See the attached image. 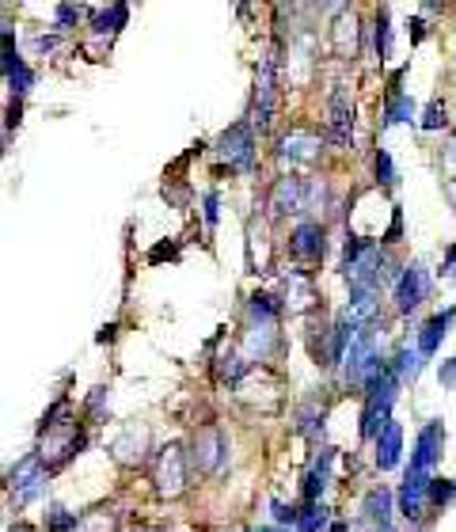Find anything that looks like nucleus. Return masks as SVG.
<instances>
[{
    "label": "nucleus",
    "mask_w": 456,
    "mask_h": 532,
    "mask_svg": "<svg viewBox=\"0 0 456 532\" xmlns=\"http://www.w3.org/2000/svg\"><path fill=\"white\" fill-rule=\"evenodd\" d=\"M126 16H130V8H126V4H114L110 12H99L95 35H114V31H118V27L126 23Z\"/></svg>",
    "instance_id": "aec40b11"
},
{
    "label": "nucleus",
    "mask_w": 456,
    "mask_h": 532,
    "mask_svg": "<svg viewBox=\"0 0 456 532\" xmlns=\"http://www.w3.org/2000/svg\"><path fill=\"white\" fill-rule=\"evenodd\" d=\"M274 517H278L281 525H285V521H289V525H297V517H301V513H293L289 506H281V502H274Z\"/></svg>",
    "instance_id": "c756f323"
},
{
    "label": "nucleus",
    "mask_w": 456,
    "mask_h": 532,
    "mask_svg": "<svg viewBox=\"0 0 456 532\" xmlns=\"http://www.w3.org/2000/svg\"><path fill=\"white\" fill-rule=\"evenodd\" d=\"M327 525V510L323 506H308L301 517H297V528L301 532H320Z\"/></svg>",
    "instance_id": "4be33fe9"
},
{
    "label": "nucleus",
    "mask_w": 456,
    "mask_h": 532,
    "mask_svg": "<svg viewBox=\"0 0 456 532\" xmlns=\"http://www.w3.org/2000/svg\"><path fill=\"white\" fill-rule=\"evenodd\" d=\"M449 323H452V308L437 312V315H430V320L422 323V331H419V354H422V357H434V354H437L441 339L449 335Z\"/></svg>",
    "instance_id": "f8f14e48"
},
{
    "label": "nucleus",
    "mask_w": 456,
    "mask_h": 532,
    "mask_svg": "<svg viewBox=\"0 0 456 532\" xmlns=\"http://www.w3.org/2000/svg\"><path fill=\"white\" fill-rule=\"evenodd\" d=\"M449 119H445V103L441 99H434L430 107H426V114H422V129H441Z\"/></svg>",
    "instance_id": "b1692460"
},
{
    "label": "nucleus",
    "mask_w": 456,
    "mask_h": 532,
    "mask_svg": "<svg viewBox=\"0 0 456 532\" xmlns=\"http://www.w3.org/2000/svg\"><path fill=\"white\" fill-rule=\"evenodd\" d=\"M395 372L380 369V377L369 384L365 392V411H362V438H380V430L392 422V404H395Z\"/></svg>",
    "instance_id": "f257e3e1"
},
{
    "label": "nucleus",
    "mask_w": 456,
    "mask_h": 532,
    "mask_svg": "<svg viewBox=\"0 0 456 532\" xmlns=\"http://www.w3.org/2000/svg\"><path fill=\"white\" fill-rule=\"evenodd\" d=\"M452 495H456V483L452 479H434L430 483V502H437V506H445Z\"/></svg>",
    "instance_id": "393cba45"
},
{
    "label": "nucleus",
    "mask_w": 456,
    "mask_h": 532,
    "mask_svg": "<svg viewBox=\"0 0 456 532\" xmlns=\"http://www.w3.org/2000/svg\"><path fill=\"white\" fill-rule=\"evenodd\" d=\"M274 99H278L274 57H266L263 69H259V88H255V122H259V129H270V122H274Z\"/></svg>",
    "instance_id": "0eeeda50"
},
{
    "label": "nucleus",
    "mask_w": 456,
    "mask_h": 532,
    "mask_svg": "<svg viewBox=\"0 0 456 532\" xmlns=\"http://www.w3.org/2000/svg\"><path fill=\"white\" fill-rule=\"evenodd\" d=\"M323 248H327V236H323V228L316 221H305V225H297V233H293V255H301V258H323Z\"/></svg>",
    "instance_id": "9d476101"
},
{
    "label": "nucleus",
    "mask_w": 456,
    "mask_h": 532,
    "mask_svg": "<svg viewBox=\"0 0 456 532\" xmlns=\"http://www.w3.org/2000/svg\"><path fill=\"white\" fill-rule=\"evenodd\" d=\"M274 209H278V213L301 209V183H297V179H281L278 191H274Z\"/></svg>",
    "instance_id": "a211bd4d"
},
{
    "label": "nucleus",
    "mask_w": 456,
    "mask_h": 532,
    "mask_svg": "<svg viewBox=\"0 0 456 532\" xmlns=\"http://www.w3.org/2000/svg\"><path fill=\"white\" fill-rule=\"evenodd\" d=\"M365 517L373 521L380 532H392V491H369L365 498Z\"/></svg>",
    "instance_id": "2eb2a0df"
},
{
    "label": "nucleus",
    "mask_w": 456,
    "mask_h": 532,
    "mask_svg": "<svg viewBox=\"0 0 456 532\" xmlns=\"http://www.w3.org/2000/svg\"><path fill=\"white\" fill-rule=\"evenodd\" d=\"M331 460H335V453H331V449H323V453H320V460L312 464L308 479H305V502H316V498L323 495L327 479H331Z\"/></svg>",
    "instance_id": "dca6fc26"
},
{
    "label": "nucleus",
    "mask_w": 456,
    "mask_h": 532,
    "mask_svg": "<svg viewBox=\"0 0 456 532\" xmlns=\"http://www.w3.org/2000/svg\"><path fill=\"white\" fill-rule=\"evenodd\" d=\"M350 129H354V107H350V99L346 92H335L331 95V141L335 145H346L350 141Z\"/></svg>",
    "instance_id": "4468645a"
},
{
    "label": "nucleus",
    "mask_w": 456,
    "mask_h": 532,
    "mask_svg": "<svg viewBox=\"0 0 456 532\" xmlns=\"http://www.w3.org/2000/svg\"><path fill=\"white\" fill-rule=\"evenodd\" d=\"M224 456H228V441L217 434V430H206V434H198L194 441V456H191V464L198 471H217L224 464Z\"/></svg>",
    "instance_id": "6e6552de"
},
{
    "label": "nucleus",
    "mask_w": 456,
    "mask_h": 532,
    "mask_svg": "<svg viewBox=\"0 0 456 532\" xmlns=\"http://www.w3.org/2000/svg\"><path fill=\"white\" fill-rule=\"evenodd\" d=\"M426 290H430V278H426V270L415 263V266H407L403 274H399L395 282V308L399 312H415L422 300H426Z\"/></svg>",
    "instance_id": "39448f33"
},
{
    "label": "nucleus",
    "mask_w": 456,
    "mask_h": 532,
    "mask_svg": "<svg viewBox=\"0 0 456 532\" xmlns=\"http://www.w3.org/2000/svg\"><path fill=\"white\" fill-rule=\"evenodd\" d=\"M281 160H316L320 152V137L312 129H293L289 137H281Z\"/></svg>",
    "instance_id": "9b49d317"
},
{
    "label": "nucleus",
    "mask_w": 456,
    "mask_h": 532,
    "mask_svg": "<svg viewBox=\"0 0 456 532\" xmlns=\"http://www.w3.org/2000/svg\"><path fill=\"white\" fill-rule=\"evenodd\" d=\"M419 369H422V354H419V347H415V350L403 347V350L395 354V381H399V384L415 381V377H419Z\"/></svg>",
    "instance_id": "f3484780"
},
{
    "label": "nucleus",
    "mask_w": 456,
    "mask_h": 532,
    "mask_svg": "<svg viewBox=\"0 0 456 532\" xmlns=\"http://www.w3.org/2000/svg\"><path fill=\"white\" fill-rule=\"evenodd\" d=\"M399 456H403V430H399V422H388L380 430V438H377V468L380 471H392L399 464Z\"/></svg>",
    "instance_id": "1a4fd4ad"
},
{
    "label": "nucleus",
    "mask_w": 456,
    "mask_h": 532,
    "mask_svg": "<svg viewBox=\"0 0 456 532\" xmlns=\"http://www.w3.org/2000/svg\"><path fill=\"white\" fill-rule=\"evenodd\" d=\"M377 179H380L384 186H392V183H395V168H392V156L384 152V149L377 152Z\"/></svg>",
    "instance_id": "a878e982"
},
{
    "label": "nucleus",
    "mask_w": 456,
    "mask_h": 532,
    "mask_svg": "<svg viewBox=\"0 0 456 532\" xmlns=\"http://www.w3.org/2000/svg\"><path fill=\"white\" fill-rule=\"evenodd\" d=\"M411 119H415V99H411V95H395V99H388V107H384V126L411 122Z\"/></svg>",
    "instance_id": "6ab92c4d"
},
{
    "label": "nucleus",
    "mask_w": 456,
    "mask_h": 532,
    "mask_svg": "<svg viewBox=\"0 0 456 532\" xmlns=\"http://www.w3.org/2000/svg\"><path fill=\"white\" fill-rule=\"evenodd\" d=\"M441 449H445V426L441 422H426L415 438V453H411V471H422L430 476L434 464L441 460Z\"/></svg>",
    "instance_id": "7ed1b4c3"
},
{
    "label": "nucleus",
    "mask_w": 456,
    "mask_h": 532,
    "mask_svg": "<svg viewBox=\"0 0 456 532\" xmlns=\"http://www.w3.org/2000/svg\"><path fill=\"white\" fill-rule=\"evenodd\" d=\"M377 53H380V61L392 53V31H388V8H380V16H377Z\"/></svg>",
    "instance_id": "5701e85b"
},
{
    "label": "nucleus",
    "mask_w": 456,
    "mask_h": 532,
    "mask_svg": "<svg viewBox=\"0 0 456 532\" xmlns=\"http://www.w3.org/2000/svg\"><path fill=\"white\" fill-rule=\"evenodd\" d=\"M217 156H221L228 168L251 171L255 168V134H251V126L248 122L228 126L224 134H221V141H217Z\"/></svg>",
    "instance_id": "f03ea898"
},
{
    "label": "nucleus",
    "mask_w": 456,
    "mask_h": 532,
    "mask_svg": "<svg viewBox=\"0 0 456 532\" xmlns=\"http://www.w3.org/2000/svg\"><path fill=\"white\" fill-rule=\"evenodd\" d=\"M411 27H415V31H411V42H419V38L426 35V23H422V20H415V23H411Z\"/></svg>",
    "instance_id": "72a5a7b5"
},
{
    "label": "nucleus",
    "mask_w": 456,
    "mask_h": 532,
    "mask_svg": "<svg viewBox=\"0 0 456 532\" xmlns=\"http://www.w3.org/2000/svg\"><path fill=\"white\" fill-rule=\"evenodd\" d=\"M441 381H449V384L456 381V357H452L449 365H441Z\"/></svg>",
    "instance_id": "473e14b6"
},
{
    "label": "nucleus",
    "mask_w": 456,
    "mask_h": 532,
    "mask_svg": "<svg viewBox=\"0 0 456 532\" xmlns=\"http://www.w3.org/2000/svg\"><path fill=\"white\" fill-rule=\"evenodd\" d=\"M430 483H434V476H422V471L407 468V479L399 487V513H403L407 521H419L422 517V506H426V498H430Z\"/></svg>",
    "instance_id": "423d86ee"
},
{
    "label": "nucleus",
    "mask_w": 456,
    "mask_h": 532,
    "mask_svg": "<svg viewBox=\"0 0 456 532\" xmlns=\"http://www.w3.org/2000/svg\"><path fill=\"white\" fill-rule=\"evenodd\" d=\"M77 521H80V517H77V513H65V510H53V513H50V528H53V532L77 528Z\"/></svg>",
    "instance_id": "bb28decb"
},
{
    "label": "nucleus",
    "mask_w": 456,
    "mask_h": 532,
    "mask_svg": "<svg viewBox=\"0 0 456 532\" xmlns=\"http://www.w3.org/2000/svg\"><path fill=\"white\" fill-rule=\"evenodd\" d=\"M80 20V8L77 4H57V27H73Z\"/></svg>",
    "instance_id": "cd10ccee"
},
{
    "label": "nucleus",
    "mask_w": 456,
    "mask_h": 532,
    "mask_svg": "<svg viewBox=\"0 0 456 532\" xmlns=\"http://www.w3.org/2000/svg\"><path fill=\"white\" fill-rule=\"evenodd\" d=\"M251 312L259 315V320L274 323V320H278V300L270 297V293H255V297H251Z\"/></svg>",
    "instance_id": "412c9836"
},
{
    "label": "nucleus",
    "mask_w": 456,
    "mask_h": 532,
    "mask_svg": "<svg viewBox=\"0 0 456 532\" xmlns=\"http://www.w3.org/2000/svg\"><path fill=\"white\" fill-rule=\"evenodd\" d=\"M164 258H175V243H160L149 251V263H164Z\"/></svg>",
    "instance_id": "c85d7f7f"
},
{
    "label": "nucleus",
    "mask_w": 456,
    "mask_h": 532,
    "mask_svg": "<svg viewBox=\"0 0 456 532\" xmlns=\"http://www.w3.org/2000/svg\"><path fill=\"white\" fill-rule=\"evenodd\" d=\"M114 331H118V327H114V323H107L103 331H99V342H110V339H114Z\"/></svg>",
    "instance_id": "f704fd0d"
},
{
    "label": "nucleus",
    "mask_w": 456,
    "mask_h": 532,
    "mask_svg": "<svg viewBox=\"0 0 456 532\" xmlns=\"http://www.w3.org/2000/svg\"><path fill=\"white\" fill-rule=\"evenodd\" d=\"M259 532H281V528H259Z\"/></svg>",
    "instance_id": "c9c22d12"
},
{
    "label": "nucleus",
    "mask_w": 456,
    "mask_h": 532,
    "mask_svg": "<svg viewBox=\"0 0 456 532\" xmlns=\"http://www.w3.org/2000/svg\"><path fill=\"white\" fill-rule=\"evenodd\" d=\"M46 464H42L38 456H23L16 468L8 471V483H12V491L20 495V502H31L42 495V483H46Z\"/></svg>",
    "instance_id": "20e7f679"
},
{
    "label": "nucleus",
    "mask_w": 456,
    "mask_h": 532,
    "mask_svg": "<svg viewBox=\"0 0 456 532\" xmlns=\"http://www.w3.org/2000/svg\"><path fill=\"white\" fill-rule=\"evenodd\" d=\"M206 221L217 225V194H206Z\"/></svg>",
    "instance_id": "2f4dec72"
},
{
    "label": "nucleus",
    "mask_w": 456,
    "mask_h": 532,
    "mask_svg": "<svg viewBox=\"0 0 456 532\" xmlns=\"http://www.w3.org/2000/svg\"><path fill=\"white\" fill-rule=\"evenodd\" d=\"M4 73H8V88L12 92H27V88H31V69H27L23 65V57L16 53V42H12V31H4Z\"/></svg>",
    "instance_id": "ddd939ff"
},
{
    "label": "nucleus",
    "mask_w": 456,
    "mask_h": 532,
    "mask_svg": "<svg viewBox=\"0 0 456 532\" xmlns=\"http://www.w3.org/2000/svg\"><path fill=\"white\" fill-rule=\"evenodd\" d=\"M399 233H403V217H399V209H395V217H392V228H388V236H384V243L399 240Z\"/></svg>",
    "instance_id": "7c9ffc66"
}]
</instances>
